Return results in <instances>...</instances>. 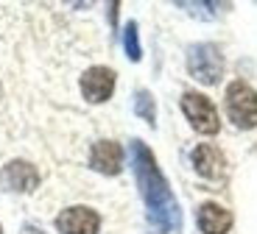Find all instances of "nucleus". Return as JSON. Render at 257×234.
<instances>
[{
	"label": "nucleus",
	"instance_id": "4",
	"mask_svg": "<svg viewBox=\"0 0 257 234\" xmlns=\"http://www.w3.org/2000/svg\"><path fill=\"white\" fill-rule=\"evenodd\" d=\"M182 112L190 120V126L199 134H218L221 123H218V112L210 103V98L199 95V92H185L182 98Z\"/></svg>",
	"mask_w": 257,
	"mask_h": 234
},
{
	"label": "nucleus",
	"instance_id": "11",
	"mask_svg": "<svg viewBox=\"0 0 257 234\" xmlns=\"http://www.w3.org/2000/svg\"><path fill=\"white\" fill-rule=\"evenodd\" d=\"M123 42H126L128 59H140V45H137V28H135V23H128V26H126V31H123Z\"/></svg>",
	"mask_w": 257,
	"mask_h": 234
},
{
	"label": "nucleus",
	"instance_id": "8",
	"mask_svg": "<svg viewBox=\"0 0 257 234\" xmlns=\"http://www.w3.org/2000/svg\"><path fill=\"white\" fill-rule=\"evenodd\" d=\"M0 178H3V184H6L9 190H34L39 184V173L34 170V165H28V162H12V165L6 167V170L0 173Z\"/></svg>",
	"mask_w": 257,
	"mask_h": 234
},
{
	"label": "nucleus",
	"instance_id": "12",
	"mask_svg": "<svg viewBox=\"0 0 257 234\" xmlns=\"http://www.w3.org/2000/svg\"><path fill=\"white\" fill-rule=\"evenodd\" d=\"M137 114H143L148 123H154V103H151V95H148V92H140V95H137Z\"/></svg>",
	"mask_w": 257,
	"mask_h": 234
},
{
	"label": "nucleus",
	"instance_id": "7",
	"mask_svg": "<svg viewBox=\"0 0 257 234\" xmlns=\"http://www.w3.org/2000/svg\"><path fill=\"white\" fill-rule=\"evenodd\" d=\"M90 165L95 167L98 173H106V176H115V173H120L123 167V151L117 142H112V139H101V142H95L90 151Z\"/></svg>",
	"mask_w": 257,
	"mask_h": 234
},
{
	"label": "nucleus",
	"instance_id": "10",
	"mask_svg": "<svg viewBox=\"0 0 257 234\" xmlns=\"http://www.w3.org/2000/svg\"><path fill=\"white\" fill-rule=\"evenodd\" d=\"M232 226V215L218 203H204L199 209V228L204 234H226Z\"/></svg>",
	"mask_w": 257,
	"mask_h": 234
},
{
	"label": "nucleus",
	"instance_id": "1",
	"mask_svg": "<svg viewBox=\"0 0 257 234\" xmlns=\"http://www.w3.org/2000/svg\"><path fill=\"white\" fill-rule=\"evenodd\" d=\"M135 167H137V178H140V190L143 198L148 203V215L162 231H171V228L179 223V212H176V203L171 198L165 178L160 176L154 165V156L146 145L135 142Z\"/></svg>",
	"mask_w": 257,
	"mask_h": 234
},
{
	"label": "nucleus",
	"instance_id": "9",
	"mask_svg": "<svg viewBox=\"0 0 257 234\" xmlns=\"http://www.w3.org/2000/svg\"><path fill=\"white\" fill-rule=\"evenodd\" d=\"M193 165H196V170L204 178H221L226 170V162H224V156H221V151L212 148V145L196 148V151H193Z\"/></svg>",
	"mask_w": 257,
	"mask_h": 234
},
{
	"label": "nucleus",
	"instance_id": "5",
	"mask_svg": "<svg viewBox=\"0 0 257 234\" xmlns=\"http://www.w3.org/2000/svg\"><path fill=\"white\" fill-rule=\"evenodd\" d=\"M112 89H115V73L109 67H90L81 76V92L92 103L106 101L112 95Z\"/></svg>",
	"mask_w": 257,
	"mask_h": 234
},
{
	"label": "nucleus",
	"instance_id": "6",
	"mask_svg": "<svg viewBox=\"0 0 257 234\" xmlns=\"http://www.w3.org/2000/svg\"><path fill=\"white\" fill-rule=\"evenodd\" d=\"M59 231L62 234H98V215L87 206H73V209H64L56 220Z\"/></svg>",
	"mask_w": 257,
	"mask_h": 234
},
{
	"label": "nucleus",
	"instance_id": "3",
	"mask_svg": "<svg viewBox=\"0 0 257 234\" xmlns=\"http://www.w3.org/2000/svg\"><path fill=\"white\" fill-rule=\"evenodd\" d=\"M187 70L201 84H215L224 73V56L215 45H193L187 51Z\"/></svg>",
	"mask_w": 257,
	"mask_h": 234
},
{
	"label": "nucleus",
	"instance_id": "2",
	"mask_svg": "<svg viewBox=\"0 0 257 234\" xmlns=\"http://www.w3.org/2000/svg\"><path fill=\"white\" fill-rule=\"evenodd\" d=\"M226 112L240 128L257 126V92L243 81H232L226 89Z\"/></svg>",
	"mask_w": 257,
	"mask_h": 234
},
{
	"label": "nucleus",
	"instance_id": "13",
	"mask_svg": "<svg viewBox=\"0 0 257 234\" xmlns=\"http://www.w3.org/2000/svg\"><path fill=\"white\" fill-rule=\"evenodd\" d=\"M23 234H39V231H37V228H31V226H28V228H23Z\"/></svg>",
	"mask_w": 257,
	"mask_h": 234
}]
</instances>
